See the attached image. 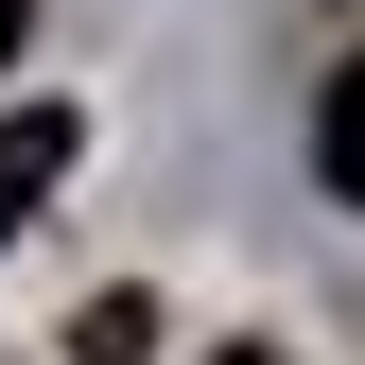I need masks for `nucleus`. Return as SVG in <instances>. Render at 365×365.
I'll return each mask as SVG.
<instances>
[{
    "mask_svg": "<svg viewBox=\"0 0 365 365\" xmlns=\"http://www.w3.org/2000/svg\"><path fill=\"white\" fill-rule=\"evenodd\" d=\"M18 18H35V0H0V70H18Z\"/></svg>",
    "mask_w": 365,
    "mask_h": 365,
    "instance_id": "20e7f679",
    "label": "nucleus"
},
{
    "mask_svg": "<svg viewBox=\"0 0 365 365\" xmlns=\"http://www.w3.org/2000/svg\"><path fill=\"white\" fill-rule=\"evenodd\" d=\"M140 348H157V296H87L70 313V365H140Z\"/></svg>",
    "mask_w": 365,
    "mask_h": 365,
    "instance_id": "7ed1b4c3",
    "label": "nucleus"
},
{
    "mask_svg": "<svg viewBox=\"0 0 365 365\" xmlns=\"http://www.w3.org/2000/svg\"><path fill=\"white\" fill-rule=\"evenodd\" d=\"M70 157H87V122H70V105H0V244L53 209V174H70Z\"/></svg>",
    "mask_w": 365,
    "mask_h": 365,
    "instance_id": "f257e3e1",
    "label": "nucleus"
},
{
    "mask_svg": "<svg viewBox=\"0 0 365 365\" xmlns=\"http://www.w3.org/2000/svg\"><path fill=\"white\" fill-rule=\"evenodd\" d=\"M209 365H279V348H209Z\"/></svg>",
    "mask_w": 365,
    "mask_h": 365,
    "instance_id": "39448f33",
    "label": "nucleus"
},
{
    "mask_svg": "<svg viewBox=\"0 0 365 365\" xmlns=\"http://www.w3.org/2000/svg\"><path fill=\"white\" fill-rule=\"evenodd\" d=\"M313 174H331V192L365 209V53L331 70V105H313Z\"/></svg>",
    "mask_w": 365,
    "mask_h": 365,
    "instance_id": "f03ea898",
    "label": "nucleus"
}]
</instances>
